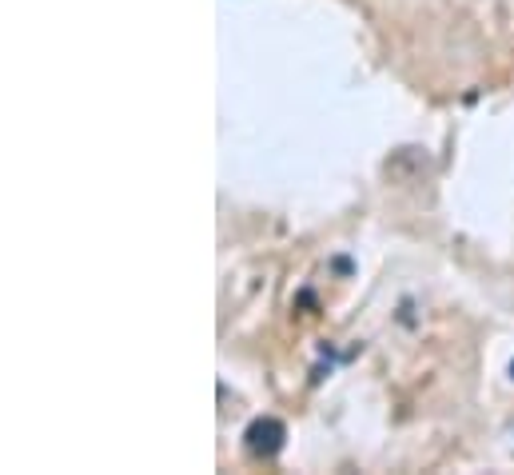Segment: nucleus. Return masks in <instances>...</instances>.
Wrapping results in <instances>:
<instances>
[{"label": "nucleus", "instance_id": "1", "mask_svg": "<svg viewBox=\"0 0 514 475\" xmlns=\"http://www.w3.org/2000/svg\"><path fill=\"white\" fill-rule=\"evenodd\" d=\"M283 440H287V432H283V424H279V420H271V416L252 420V424H248V432H244V448H248L256 460H271V456H279Z\"/></svg>", "mask_w": 514, "mask_h": 475}, {"label": "nucleus", "instance_id": "2", "mask_svg": "<svg viewBox=\"0 0 514 475\" xmlns=\"http://www.w3.org/2000/svg\"><path fill=\"white\" fill-rule=\"evenodd\" d=\"M511 372H514V368H511Z\"/></svg>", "mask_w": 514, "mask_h": 475}]
</instances>
